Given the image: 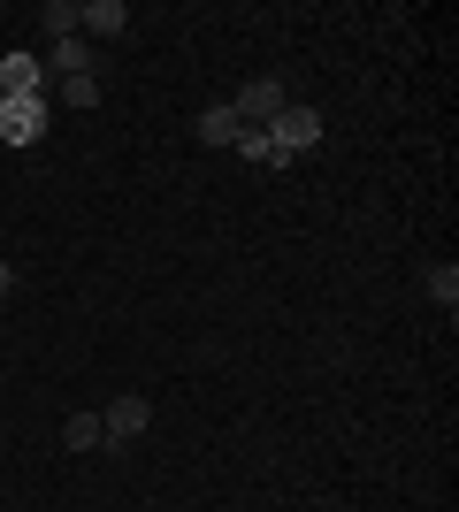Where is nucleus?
<instances>
[{
    "label": "nucleus",
    "instance_id": "obj_1",
    "mask_svg": "<svg viewBox=\"0 0 459 512\" xmlns=\"http://www.w3.org/2000/svg\"><path fill=\"white\" fill-rule=\"evenodd\" d=\"M268 146H276V169H291L306 146H322V107H306V100H291L276 123H268Z\"/></svg>",
    "mask_w": 459,
    "mask_h": 512
},
{
    "label": "nucleus",
    "instance_id": "obj_2",
    "mask_svg": "<svg viewBox=\"0 0 459 512\" xmlns=\"http://www.w3.org/2000/svg\"><path fill=\"white\" fill-rule=\"evenodd\" d=\"M146 421H153V406L138 398V390H123V398L100 413V451H131L138 436H146Z\"/></svg>",
    "mask_w": 459,
    "mask_h": 512
},
{
    "label": "nucleus",
    "instance_id": "obj_3",
    "mask_svg": "<svg viewBox=\"0 0 459 512\" xmlns=\"http://www.w3.org/2000/svg\"><path fill=\"white\" fill-rule=\"evenodd\" d=\"M284 107H291L284 77H253V85H245L238 100H230V115H238V123H253V130H268L276 115H284Z\"/></svg>",
    "mask_w": 459,
    "mask_h": 512
},
{
    "label": "nucleus",
    "instance_id": "obj_4",
    "mask_svg": "<svg viewBox=\"0 0 459 512\" xmlns=\"http://www.w3.org/2000/svg\"><path fill=\"white\" fill-rule=\"evenodd\" d=\"M46 115H54V100H0V138L8 146H39Z\"/></svg>",
    "mask_w": 459,
    "mask_h": 512
},
{
    "label": "nucleus",
    "instance_id": "obj_5",
    "mask_svg": "<svg viewBox=\"0 0 459 512\" xmlns=\"http://www.w3.org/2000/svg\"><path fill=\"white\" fill-rule=\"evenodd\" d=\"M0 100H46V62L39 54H0Z\"/></svg>",
    "mask_w": 459,
    "mask_h": 512
},
{
    "label": "nucleus",
    "instance_id": "obj_6",
    "mask_svg": "<svg viewBox=\"0 0 459 512\" xmlns=\"http://www.w3.org/2000/svg\"><path fill=\"white\" fill-rule=\"evenodd\" d=\"M39 62H46V85H62V77H92V46H85V31H77V39H54Z\"/></svg>",
    "mask_w": 459,
    "mask_h": 512
},
{
    "label": "nucleus",
    "instance_id": "obj_7",
    "mask_svg": "<svg viewBox=\"0 0 459 512\" xmlns=\"http://www.w3.org/2000/svg\"><path fill=\"white\" fill-rule=\"evenodd\" d=\"M123 23H131L123 0H85V8H77V31H92V39H115Z\"/></svg>",
    "mask_w": 459,
    "mask_h": 512
},
{
    "label": "nucleus",
    "instance_id": "obj_8",
    "mask_svg": "<svg viewBox=\"0 0 459 512\" xmlns=\"http://www.w3.org/2000/svg\"><path fill=\"white\" fill-rule=\"evenodd\" d=\"M238 115H230V100L222 107H199V146H238Z\"/></svg>",
    "mask_w": 459,
    "mask_h": 512
},
{
    "label": "nucleus",
    "instance_id": "obj_9",
    "mask_svg": "<svg viewBox=\"0 0 459 512\" xmlns=\"http://www.w3.org/2000/svg\"><path fill=\"white\" fill-rule=\"evenodd\" d=\"M46 100H62V107H100V77H62V85H46Z\"/></svg>",
    "mask_w": 459,
    "mask_h": 512
},
{
    "label": "nucleus",
    "instance_id": "obj_10",
    "mask_svg": "<svg viewBox=\"0 0 459 512\" xmlns=\"http://www.w3.org/2000/svg\"><path fill=\"white\" fill-rule=\"evenodd\" d=\"M62 444L69 451H100V413H69V421H62Z\"/></svg>",
    "mask_w": 459,
    "mask_h": 512
},
{
    "label": "nucleus",
    "instance_id": "obj_11",
    "mask_svg": "<svg viewBox=\"0 0 459 512\" xmlns=\"http://www.w3.org/2000/svg\"><path fill=\"white\" fill-rule=\"evenodd\" d=\"M421 283H429V299H437L444 314H452V306H459V268H452V260H437V268H429V276H421Z\"/></svg>",
    "mask_w": 459,
    "mask_h": 512
},
{
    "label": "nucleus",
    "instance_id": "obj_12",
    "mask_svg": "<svg viewBox=\"0 0 459 512\" xmlns=\"http://www.w3.org/2000/svg\"><path fill=\"white\" fill-rule=\"evenodd\" d=\"M230 153H245V161H261V169H276V146H268V130H253V123L238 130V146H230Z\"/></svg>",
    "mask_w": 459,
    "mask_h": 512
},
{
    "label": "nucleus",
    "instance_id": "obj_13",
    "mask_svg": "<svg viewBox=\"0 0 459 512\" xmlns=\"http://www.w3.org/2000/svg\"><path fill=\"white\" fill-rule=\"evenodd\" d=\"M46 31H54V39H77V8H69V0H46Z\"/></svg>",
    "mask_w": 459,
    "mask_h": 512
},
{
    "label": "nucleus",
    "instance_id": "obj_14",
    "mask_svg": "<svg viewBox=\"0 0 459 512\" xmlns=\"http://www.w3.org/2000/svg\"><path fill=\"white\" fill-rule=\"evenodd\" d=\"M8 291H16V268H8V260H0V299H8Z\"/></svg>",
    "mask_w": 459,
    "mask_h": 512
}]
</instances>
